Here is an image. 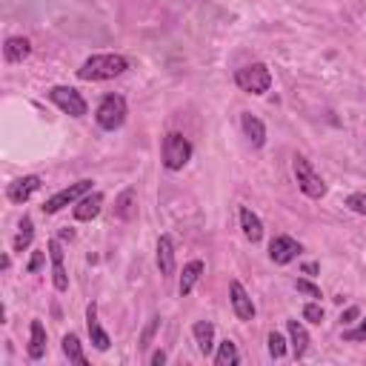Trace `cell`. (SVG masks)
I'll use <instances>...</instances> for the list:
<instances>
[{
  "label": "cell",
  "mask_w": 366,
  "mask_h": 366,
  "mask_svg": "<svg viewBox=\"0 0 366 366\" xmlns=\"http://www.w3.org/2000/svg\"><path fill=\"white\" fill-rule=\"evenodd\" d=\"M72 238H75V232H72L69 227H66V229H60V241H72Z\"/></svg>",
  "instance_id": "36"
},
{
  "label": "cell",
  "mask_w": 366,
  "mask_h": 366,
  "mask_svg": "<svg viewBox=\"0 0 366 366\" xmlns=\"http://www.w3.org/2000/svg\"><path fill=\"white\" fill-rule=\"evenodd\" d=\"M203 275V261H192V263H186L183 266V272H181V283H178V292H181V298H186L189 292L195 289V283H198V278Z\"/></svg>",
  "instance_id": "19"
},
{
  "label": "cell",
  "mask_w": 366,
  "mask_h": 366,
  "mask_svg": "<svg viewBox=\"0 0 366 366\" xmlns=\"http://www.w3.org/2000/svg\"><path fill=\"white\" fill-rule=\"evenodd\" d=\"M301 269H304V275H309V278H312V275H318V263H312V261H309V263H304Z\"/></svg>",
  "instance_id": "35"
},
{
  "label": "cell",
  "mask_w": 366,
  "mask_h": 366,
  "mask_svg": "<svg viewBox=\"0 0 366 366\" xmlns=\"http://www.w3.org/2000/svg\"><path fill=\"white\" fill-rule=\"evenodd\" d=\"M126 69H129V60L123 55H92L78 69V78L81 81H112V78H120Z\"/></svg>",
  "instance_id": "1"
},
{
  "label": "cell",
  "mask_w": 366,
  "mask_h": 366,
  "mask_svg": "<svg viewBox=\"0 0 366 366\" xmlns=\"http://www.w3.org/2000/svg\"><path fill=\"white\" fill-rule=\"evenodd\" d=\"M32 241H35V224H32V217H23L12 246H15V252H23V249H29V246H32Z\"/></svg>",
  "instance_id": "25"
},
{
  "label": "cell",
  "mask_w": 366,
  "mask_h": 366,
  "mask_svg": "<svg viewBox=\"0 0 366 366\" xmlns=\"http://www.w3.org/2000/svg\"><path fill=\"white\" fill-rule=\"evenodd\" d=\"M286 329H289V343H292V355L295 360H301L309 349V332L304 329L301 321H286Z\"/></svg>",
  "instance_id": "13"
},
{
  "label": "cell",
  "mask_w": 366,
  "mask_h": 366,
  "mask_svg": "<svg viewBox=\"0 0 366 366\" xmlns=\"http://www.w3.org/2000/svg\"><path fill=\"white\" fill-rule=\"evenodd\" d=\"M103 209V195L101 192H89L84 195L78 203H75V217L78 221H92V217H98Z\"/></svg>",
  "instance_id": "14"
},
{
  "label": "cell",
  "mask_w": 366,
  "mask_h": 366,
  "mask_svg": "<svg viewBox=\"0 0 366 366\" xmlns=\"http://www.w3.org/2000/svg\"><path fill=\"white\" fill-rule=\"evenodd\" d=\"M192 143L181 135V132H169L164 137V166L169 172H181L189 161H192Z\"/></svg>",
  "instance_id": "4"
},
{
  "label": "cell",
  "mask_w": 366,
  "mask_h": 366,
  "mask_svg": "<svg viewBox=\"0 0 366 366\" xmlns=\"http://www.w3.org/2000/svg\"><path fill=\"white\" fill-rule=\"evenodd\" d=\"M49 101H52L60 112H66V115H72V118H84V115L89 112L84 95H81L78 89H72V86H52V89H49Z\"/></svg>",
  "instance_id": "6"
},
{
  "label": "cell",
  "mask_w": 366,
  "mask_h": 366,
  "mask_svg": "<svg viewBox=\"0 0 366 366\" xmlns=\"http://www.w3.org/2000/svg\"><path fill=\"white\" fill-rule=\"evenodd\" d=\"M43 261H46V252H35V255H32V261L26 263V272H38V269L43 266Z\"/></svg>",
  "instance_id": "32"
},
{
  "label": "cell",
  "mask_w": 366,
  "mask_h": 366,
  "mask_svg": "<svg viewBox=\"0 0 366 366\" xmlns=\"http://www.w3.org/2000/svg\"><path fill=\"white\" fill-rule=\"evenodd\" d=\"M86 329H89L92 346H95L98 352H106V349L112 346V338L106 335V329H103L101 321H98V304H89V307H86Z\"/></svg>",
  "instance_id": "12"
},
{
  "label": "cell",
  "mask_w": 366,
  "mask_h": 366,
  "mask_svg": "<svg viewBox=\"0 0 366 366\" xmlns=\"http://www.w3.org/2000/svg\"><path fill=\"white\" fill-rule=\"evenodd\" d=\"M269 355H272L275 360L286 355V338H283L280 332H269Z\"/></svg>",
  "instance_id": "26"
},
{
  "label": "cell",
  "mask_w": 366,
  "mask_h": 366,
  "mask_svg": "<svg viewBox=\"0 0 366 366\" xmlns=\"http://www.w3.org/2000/svg\"><path fill=\"white\" fill-rule=\"evenodd\" d=\"M126 115H129L126 101H123L120 95H106V98L101 101L98 112H95V120H98V126H101V129L115 132V129H120V126H123Z\"/></svg>",
  "instance_id": "5"
},
{
  "label": "cell",
  "mask_w": 366,
  "mask_h": 366,
  "mask_svg": "<svg viewBox=\"0 0 366 366\" xmlns=\"http://www.w3.org/2000/svg\"><path fill=\"white\" fill-rule=\"evenodd\" d=\"M241 126H244V135L249 137V143L255 146V149H261V146L266 143V126L255 115H249V112L241 115Z\"/></svg>",
  "instance_id": "18"
},
{
  "label": "cell",
  "mask_w": 366,
  "mask_h": 366,
  "mask_svg": "<svg viewBox=\"0 0 366 366\" xmlns=\"http://www.w3.org/2000/svg\"><path fill=\"white\" fill-rule=\"evenodd\" d=\"M40 186H43V183H40L38 175H26V178H18V181H12V183L6 186V198H9L12 203H26Z\"/></svg>",
  "instance_id": "11"
},
{
  "label": "cell",
  "mask_w": 366,
  "mask_h": 366,
  "mask_svg": "<svg viewBox=\"0 0 366 366\" xmlns=\"http://www.w3.org/2000/svg\"><path fill=\"white\" fill-rule=\"evenodd\" d=\"M149 363H152V366H161V363H166V352H164V349H158V352L149 358Z\"/></svg>",
  "instance_id": "34"
},
{
  "label": "cell",
  "mask_w": 366,
  "mask_h": 366,
  "mask_svg": "<svg viewBox=\"0 0 366 366\" xmlns=\"http://www.w3.org/2000/svg\"><path fill=\"white\" fill-rule=\"evenodd\" d=\"M92 192V181H78V183H72V186H66V189H60L57 195H52L46 203H43V212L46 215H57L63 206H69V203H78L84 195H89Z\"/></svg>",
  "instance_id": "7"
},
{
  "label": "cell",
  "mask_w": 366,
  "mask_h": 366,
  "mask_svg": "<svg viewBox=\"0 0 366 366\" xmlns=\"http://www.w3.org/2000/svg\"><path fill=\"white\" fill-rule=\"evenodd\" d=\"M292 172H295L298 189H301L307 198L321 200V198L326 195V183H324V178L315 172V166H312L304 155H295V158H292Z\"/></svg>",
  "instance_id": "2"
},
{
  "label": "cell",
  "mask_w": 366,
  "mask_h": 366,
  "mask_svg": "<svg viewBox=\"0 0 366 366\" xmlns=\"http://www.w3.org/2000/svg\"><path fill=\"white\" fill-rule=\"evenodd\" d=\"M355 318H360V309H358V307H349V309L341 315V324H352Z\"/></svg>",
  "instance_id": "33"
},
{
  "label": "cell",
  "mask_w": 366,
  "mask_h": 366,
  "mask_svg": "<svg viewBox=\"0 0 366 366\" xmlns=\"http://www.w3.org/2000/svg\"><path fill=\"white\" fill-rule=\"evenodd\" d=\"M343 341L346 343H360L366 341V318H360V324L355 329H343Z\"/></svg>",
  "instance_id": "27"
},
{
  "label": "cell",
  "mask_w": 366,
  "mask_h": 366,
  "mask_svg": "<svg viewBox=\"0 0 366 366\" xmlns=\"http://www.w3.org/2000/svg\"><path fill=\"white\" fill-rule=\"evenodd\" d=\"M295 289L301 292V295H307V298H318V301L324 298V295H321V289H318L312 280H304V278H301V280H295Z\"/></svg>",
  "instance_id": "29"
},
{
  "label": "cell",
  "mask_w": 366,
  "mask_h": 366,
  "mask_svg": "<svg viewBox=\"0 0 366 366\" xmlns=\"http://www.w3.org/2000/svg\"><path fill=\"white\" fill-rule=\"evenodd\" d=\"M304 321H309V324H318V326H321V321H324V307H321L318 301L307 304V307H304Z\"/></svg>",
  "instance_id": "28"
},
{
  "label": "cell",
  "mask_w": 366,
  "mask_h": 366,
  "mask_svg": "<svg viewBox=\"0 0 366 366\" xmlns=\"http://www.w3.org/2000/svg\"><path fill=\"white\" fill-rule=\"evenodd\" d=\"M29 358L32 360H40L46 355V329L40 321H32V338H29Z\"/></svg>",
  "instance_id": "22"
},
{
  "label": "cell",
  "mask_w": 366,
  "mask_h": 366,
  "mask_svg": "<svg viewBox=\"0 0 366 366\" xmlns=\"http://www.w3.org/2000/svg\"><path fill=\"white\" fill-rule=\"evenodd\" d=\"M158 269L164 278H172L175 275V244L169 235H161L158 238Z\"/></svg>",
  "instance_id": "15"
},
{
  "label": "cell",
  "mask_w": 366,
  "mask_h": 366,
  "mask_svg": "<svg viewBox=\"0 0 366 366\" xmlns=\"http://www.w3.org/2000/svg\"><path fill=\"white\" fill-rule=\"evenodd\" d=\"M346 206H349L352 212H358V215H366V192L349 195V198H346Z\"/></svg>",
  "instance_id": "30"
},
{
  "label": "cell",
  "mask_w": 366,
  "mask_h": 366,
  "mask_svg": "<svg viewBox=\"0 0 366 366\" xmlns=\"http://www.w3.org/2000/svg\"><path fill=\"white\" fill-rule=\"evenodd\" d=\"M241 229H244L246 241H252V244L263 241V224H261V217L249 206H241Z\"/></svg>",
  "instance_id": "17"
},
{
  "label": "cell",
  "mask_w": 366,
  "mask_h": 366,
  "mask_svg": "<svg viewBox=\"0 0 366 366\" xmlns=\"http://www.w3.org/2000/svg\"><path fill=\"white\" fill-rule=\"evenodd\" d=\"M135 212H137V206H135V189L120 192V198H118V203H115V215L120 217V221H132Z\"/></svg>",
  "instance_id": "24"
},
{
  "label": "cell",
  "mask_w": 366,
  "mask_h": 366,
  "mask_svg": "<svg viewBox=\"0 0 366 366\" xmlns=\"http://www.w3.org/2000/svg\"><path fill=\"white\" fill-rule=\"evenodd\" d=\"M161 326V318L155 315L152 321H149V326L143 329V338H140V349H149V343H152V338H155V329Z\"/></svg>",
  "instance_id": "31"
},
{
  "label": "cell",
  "mask_w": 366,
  "mask_h": 366,
  "mask_svg": "<svg viewBox=\"0 0 366 366\" xmlns=\"http://www.w3.org/2000/svg\"><path fill=\"white\" fill-rule=\"evenodd\" d=\"M301 252H304V246H301L295 238H289V235H278V238H272V244H269V261L278 263V266L292 263Z\"/></svg>",
  "instance_id": "8"
},
{
  "label": "cell",
  "mask_w": 366,
  "mask_h": 366,
  "mask_svg": "<svg viewBox=\"0 0 366 366\" xmlns=\"http://www.w3.org/2000/svg\"><path fill=\"white\" fill-rule=\"evenodd\" d=\"M241 363V352L232 341H224L215 352V366H238Z\"/></svg>",
  "instance_id": "23"
},
{
  "label": "cell",
  "mask_w": 366,
  "mask_h": 366,
  "mask_svg": "<svg viewBox=\"0 0 366 366\" xmlns=\"http://www.w3.org/2000/svg\"><path fill=\"white\" fill-rule=\"evenodd\" d=\"M229 298H232V309H235V315H238L241 321H255L258 309H255L249 292L244 289L241 280H232V283H229Z\"/></svg>",
  "instance_id": "9"
},
{
  "label": "cell",
  "mask_w": 366,
  "mask_h": 366,
  "mask_svg": "<svg viewBox=\"0 0 366 366\" xmlns=\"http://www.w3.org/2000/svg\"><path fill=\"white\" fill-rule=\"evenodd\" d=\"M29 55H32V43H29L26 38H9L6 46H4V57H6L9 63H21V60H26Z\"/></svg>",
  "instance_id": "20"
},
{
  "label": "cell",
  "mask_w": 366,
  "mask_h": 366,
  "mask_svg": "<svg viewBox=\"0 0 366 366\" xmlns=\"http://www.w3.org/2000/svg\"><path fill=\"white\" fill-rule=\"evenodd\" d=\"M192 335H195L198 352L209 358L212 349H215V324H212V321H198V324L192 326Z\"/></svg>",
  "instance_id": "16"
},
{
  "label": "cell",
  "mask_w": 366,
  "mask_h": 366,
  "mask_svg": "<svg viewBox=\"0 0 366 366\" xmlns=\"http://www.w3.org/2000/svg\"><path fill=\"white\" fill-rule=\"evenodd\" d=\"M49 249V258H52V283L57 292H66L69 289V278H66V269H63V246H60V238H52L46 244Z\"/></svg>",
  "instance_id": "10"
},
{
  "label": "cell",
  "mask_w": 366,
  "mask_h": 366,
  "mask_svg": "<svg viewBox=\"0 0 366 366\" xmlns=\"http://www.w3.org/2000/svg\"><path fill=\"white\" fill-rule=\"evenodd\" d=\"M235 84L246 95H263L272 86V72L266 69V63H249L235 72Z\"/></svg>",
  "instance_id": "3"
},
{
  "label": "cell",
  "mask_w": 366,
  "mask_h": 366,
  "mask_svg": "<svg viewBox=\"0 0 366 366\" xmlns=\"http://www.w3.org/2000/svg\"><path fill=\"white\" fill-rule=\"evenodd\" d=\"M63 355H66V360L69 363H78V366H86L89 360H86V355H84V346H81V338L75 335V332H69L66 338H63Z\"/></svg>",
  "instance_id": "21"
}]
</instances>
